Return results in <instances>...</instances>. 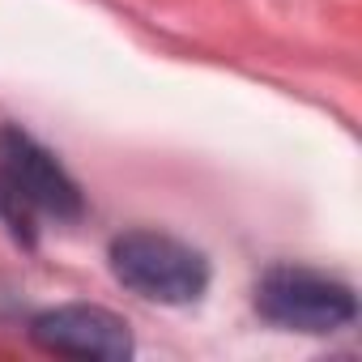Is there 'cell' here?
I'll return each mask as SVG.
<instances>
[{"label":"cell","mask_w":362,"mask_h":362,"mask_svg":"<svg viewBox=\"0 0 362 362\" xmlns=\"http://www.w3.org/2000/svg\"><path fill=\"white\" fill-rule=\"evenodd\" d=\"M111 273L119 286L149 303L184 307L197 303L209 286V264L197 247L158 230H128L111 243Z\"/></svg>","instance_id":"obj_2"},{"label":"cell","mask_w":362,"mask_h":362,"mask_svg":"<svg viewBox=\"0 0 362 362\" xmlns=\"http://www.w3.org/2000/svg\"><path fill=\"white\" fill-rule=\"evenodd\" d=\"M256 311L290 332H337L345 324H354L358 315V298L349 286L311 273V269H269L256 286Z\"/></svg>","instance_id":"obj_3"},{"label":"cell","mask_w":362,"mask_h":362,"mask_svg":"<svg viewBox=\"0 0 362 362\" xmlns=\"http://www.w3.org/2000/svg\"><path fill=\"white\" fill-rule=\"evenodd\" d=\"M30 337L39 349L47 354H64V358H94V362H119L132 354V332L128 324L107 311V307H90V303H69V307H52L43 315H35Z\"/></svg>","instance_id":"obj_4"},{"label":"cell","mask_w":362,"mask_h":362,"mask_svg":"<svg viewBox=\"0 0 362 362\" xmlns=\"http://www.w3.org/2000/svg\"><path fill=\"white\" fill-rule=\"evenodd\" d=\"M0 218L22 239H35L39 222L81 218V188L22 128H0Z\"/></svg>","instance_id":"obj_1"}]
</instances>
